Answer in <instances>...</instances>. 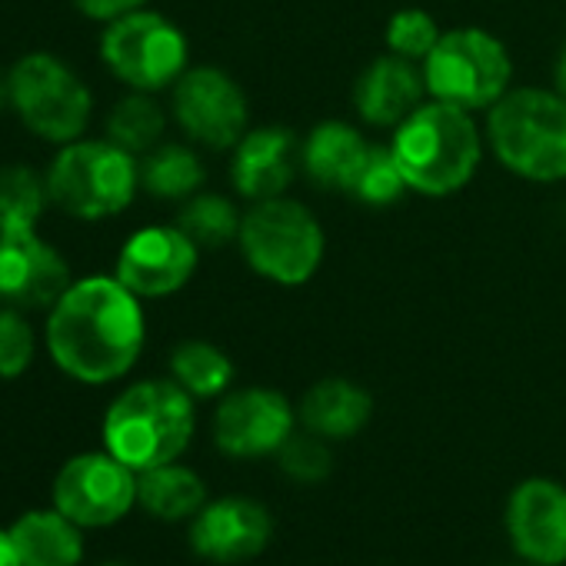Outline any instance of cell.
<instances>
[{
  "label": "cell",
  "mask_w": 566,
  "mask_h": 566,
  "mask_svg": "<svg viewBox=\"0 0 566 566\" xmlns=\"http://www.w3.org/2000/svg\"><path fill=\"white\" fill-rule=\"evenodd\" d=\"M147 344L144 301L117 273H91L51 304L44 347L54 367L84 384L107 387L124 380Z\"/></svg>",
  "instance_id": "1"
},
{
  "label": "cell",
  "mask_w": 566,
  "mask_h": 566,
  "mask_svg": "<svg viewBox=\"0 0 566 566\" xmlns=\"http://www.w3.org/2000/svg\"><path fill=\"white\" fill-rule=\"evenodd\" d=\"M390 150L410 193L453 197L476 177L483 134L470 111L430 97L394 127Z\"/></svg>",
  "instance_id": "2"
},
{
  "label": "cell",
  "mask_w": 566,
  "mask_h": 566,
  "mask_svg": "<svg viewBox=\"0 0 566 566\" xmlns=\"http://www.w3.org/2000/svg\"><path fill=\"white\" fill-rule=\"evenodd\" d=\"M197 430L193 397L174 377H147L124 387L101 423L104 450L130 470H150L184 457Z\"/></svg>",
  "instance_id": "3"
},
{
  "label": "cell",
  "mask_w": 566,
  "mask_h": 566,
  "mask_svg": "<svg viewBox=\"0 0 566 566\" xmlns=\"http://www.w3.org/2000/svg\"><path fill=\"white\" fill-rule=\"evenodd\" d=\"M486 144L523 180H566V97L543 87H510L486 111Z\"/></svg>",
  "instance_id": "4"
},
{
  "label": "cell",
  "mask_w": 566,
  "mask_h": 566,
  "mask_svg": "<svg viewBox=\"0 0 566 566\" xmlns=\"http://www.w3.org/2000/svg\"><path fill=\"white\" fill-rule=\"evenodd\" d=\"M44 180L51 207L74 220L97 223L134 203L140 190V160L111 137H81L57 147Z\"/></svg>",
  "instance_id": "5"
},
{
  "label": "cell",
  "mask_w": 566,
  "mask_h": 566,
  "mask_svg": "<svg viewBox=\"0 0 566 566\" xmlns=\"http://www.w3.org/2000/svg\"><path fill=\"white\" fill-rule=\"evenodd\" d=\"M237 247L256 276L280 287H301L324 263L327 233L307 203L283 193L250 203L240 220Z\"/></svg>",
  "instance_id": "6"
},
{
  "label": "cell",
  "mask_w": 566,
  "mask_h": 566,
  "mask_svg": "<svg viewBox=\"0 0 566 566\" xmlns=\"http://www.w3.org/2000/svg\"><path fill=\"white\" fill-rule=\"evenodd\" d=\"M11 111L44 144L64 147L87 137L94 120V94L87 81L57 54L31 51L8 71Z\"/></svg>",
  "instance_id": "7"
},
{
  "label": "cell",
  "mask_w": 566,
  "mask_h": 566,
  "mask_svg": "<svg viewBox=\"0 0 566 566\" xmlns=\"http://www.w3.org/2000/svg\"><path fill=\"white\" fill-rule=\"evenodd\" d=\"M420 71L433 101L463 107L470 114L490 111L513 81L510 51L483 28L443 31Z\"/></svg>",
  "instance_id": "8"
},
{
  "label": "cell",
  "mask_w": 566,
  "mask_h": 566,
  "mask_svg": "<svg viewBox=\"0 0 566 566\" xmlns=\"http://www.w3.org/2000/svg\"><path fill=\"white\" fill-rule=\"evenodd\" d=\"M101 61L127 87L140 94L170 91L190 67V44L184 31L157 11H130L101 31Z\"/></svg>",
  "instance_id": "9"
},
{
  "label": "cell",
  "mask_w": 566,
  "mask_h": 566,
  "mask_svg": "<svg viewBox=\"0 0 566 566\" xmlns=\"http://www.w3.org/2000/svg\"><path fill=\"white\" fill-rule=\"evenodd\" d=\"M170 114L180 134L207 150H233L250 130V104L220 67H187L170 87Z\"/></svg>",
  "instance_id": "10"
},
{
  "label": "cell",
  "mask_w": 566,
  "mask_h": 566,
  "mask_svg": "<svg viewBox=\"0 0 566 566\" xmlns=\"http://www.w3.org/2000/svg\"><path fill=\"white\" fill-rule=\"evenodd\" d=\"M54 506L84 530L120 523L137 506V470L111 450H87L71 457L54 476Z\"/></svg>",
  "instance_id": "11"
},
{
  "label": "cell",
  "mask_w": 566,
  "mask_h": 566,
  "mask_svg": "<svg viewBox=\"0 0 566 566\" xmlns=\"http://www.w3.org/2000/svg\"><path fill=\"white\" fill-rule=\"evenodd\" d=\"M200 247L177 223H150L134 230L117 250L114 273L147 304L180 294L197 273Z\"/></svg>",
  "instance_id": "12"
},
{
  "label": "cell",
  "mask_w": 566,
  "mask_h": 566,
  "mask_svg": "<svg viewBox=\"0 0 566 566\" xmlns=\"http://www.w3.org/2000/svg\"><path fill=\"white\" fill-rule=\"evenodd\" d=\"M297 420L294 403L280 390L243 387L220 397L213 413V443L233 460H260L297 433Z\"/></svg>",
  "instance_id": "13"
},
{
  "label": "cell",
  "mask_w": 566,
  "mask_h": 566,
  "mask_svg": "<svg viewBox=\"0 0 566 566\" xmlns=\"http://www.w3.org/2000/svg\"><path fill=\"white\" fill-rule=\"evenodd\" d=\"M67 256L34 230H0V304L18 311H51L71 287Z\"/></svg>",
  "instance_id": "14"
},
{
  "label": "cell",
  "mask_w": 566,
  "mask_h": 566,
  "mask_svg": "<svg viewBox=\"0 0 566 566\" xmlns=\"http://www.w3.org/2000/svg\"><path fill=\"white\" fill-rule=\"evenodd\" d=\"M506 536L530 566L566 563V486L546 476L523 480L506 503Z\"/></svg>",
  "instance_id": "15"
},
{
  "label": "cell",
  "mask_w": 566,
  "mask_h": 566,
  "mask_svg": "<svg viewBox=\"0 0 566 566\" xmlns=\"http://www.w3.org/2000/svg\"><path fill=\"white\" fill-rule=\"evenodd\" d=\"M273 536V516L250 496L207 500L190 520V549L210 563H243L266 549Z\"/></svg>",
  "instance_id": "16"
},
{
  "label": "cell",
  "mask_w": 566,
  "mask_h": 566,
  "mask_svg": "<svg viewBox=\"0 0 566 566\" xmlns=\"http://www.w3.org/2000/svg\"><path fill=\"white\" fill-rule=\"evenodd\" d=\"M301 170V140L287 127H253L230 150V184L250 203L283 197Z\"/></svg>",
  "instance_id": "17"
},
{
  "label": "cell",
  "mask_w": 566,
  "mask_h": 566,
  "mask_svg": "<svg viewBox=\"0 0 566 566\" xmlns=\"http://www.w3.org/2000/svg\"><path fill=\"white\" fill-rule=\"evenodd\" d=\"M430 94H427L420 64L397 57L390 51L384 57H374L354 84V111L370 127H390L394 130Z\"/></svg>",
  "instance_id": "18"
},
{
  "label": "cell",
  "mask_w": 566,
  "mask_h": 566,
  "mask_svg": "<svg viewBox=\"0 0 566 566\" xmlns=\"http://www.w3.org/2000/svg\"><path fill=\"white\" fill-rule=\"evenodd\" d=\"M370 147L374 144L357 127L344 120H324L301 140V170L321 190L350 193Z\"/></svg>",
  "instance_id": "19"
},
{
  "label": "cell",
  "mask_w": 566,
  "mask_h": 566,
  "mask_svg": "<svg viewBox=\"0 0 566 566\" xmlns=\"http://www.w3.org/2000/svg\"><path fill=\"white\" fill-rule=\"evenodd\" d=\"M297 417H301L304 430H311L324 440H347V437H357L370 423L374 397L354 380L324 377L304 394Z\"/></svg>",
  "instance_id": "20"
},
{
  "label": "cell",
  "mask_w": 566,
  "mask_h": 566,
  "mask_svg": "<svg viewBox=\"0 0 566 566\" xmlns=\"http://www.w3.org/2000/svg\"><path fill=\"white\" fill-rule=\"evenodd\" d=\"M8 533L21 566H81L84 559V526H77L57 506L21 513Z\"/></svg>",
  "instance_id": "21"
},
{
  "label": "cell",
  "mask_w": 566,
  "mask_h": 566,
  "mask_svg": "<svg viewBox=\"0 0 566 566\" xmlns=\"http://www.w3.org/2000/svg\"><path fill=\"white\" fill-rule=\"evenodd\" d=\"M203 503H207V483L180 460L137 473V506H144L157 520L167 523L193 520Z\"/></svg>",
  "instance_id": "22"
},
{
  "label": "cell",
  "mask_w": 566,
  "mask_h": 566,
  "mask_svg": "<svg viewBox=\"0 0 566 566\" xmlns=\"http://www.w3.org/2000/svg\"><path fill=\"white\" fill-rule=\"evenodd\" d=\"M137 160H140V190H147L154 200L184 203L207 180L203 160L190 144L164 140Z\"/></svg>",
  "instance_id": "23"
},
{
  "label": "cell",
  "mask_w": 566,
  "mask_h": 566,
  "mask_svg": "<svg viewBox=\"0 0 566 566\" xmlns=\"http://www.w3.org/2000/svg\"><path fill=\"white\" fill-rule=\"evenodd\" d=\"M170 377L193 397H223L233 384V360L210 340H184L170 350Z\"/></svg>",
  "instance_id": "24"
},
{
  "label": "cell",
  "mask_w": 566,
  "mask_h": 566,
  "mask_svg": "<svg viewBox=\"0 0 566 566\" xmlns=\"http://www.w3.org/2000/svg\"><path fill=\"white\" fill-rule=\"evenodd\" d=\"M51 207L48 180L31 164L0 167V230H34Z\"/></svg>",
  "instance_id": "25"
},
{
  "label": "cell",
  "mask_w": 566,
  "mask_h": 566,
  "mask_svg": "<svg viewBox=\"0 0 566 566\" xmlns=\"http://www.w3.org/2000/svg\"><path fill=\"white\" fill-rule=\"evenodd\" d=\"M164 134H167V111L157 104L154 94L130 91L107 114V137L117 147L130 150L134 157H144L147 150L164 144Z\"/></svg>",
  "instance_id": "26"
},
{
  "label": "cell",
  "mask_w": 566,
  "mask_h": 566,
  "mask_svg": "<svg viewBox=\"0 0 566 566\" xmlns=\"http://www.w3.org/2000/svg\"><path fill=\"white\" fill-rule=\"evenodd\" d=\"M240 220H243V213L233 207L230 197L210 193V190H197L190 200L180 203L174 223H177L200 250H220V247H227V243L237 240Z\"/></svg>",
  "instance_id": "27"
},
{
  "label": "cell",
  "mask_w": 566,
  "mask_h": 566,
  "mask_svg": "<svg viewBox=\"0 0 566 566\" xmlns=\"http://www.w3.org/2000/svg\"><path fill=\"white\" fill-rule=\"evenodd\" d=\"M38 357V331L28 311L0 304V380H18L31 370Z\"/></svg>",
  "instance_id": "28"
},
{
  "label": "cell",
  "mask_w": 566,
  "mask_h": 566,
  "mask_svg": "<svg viewBox=\"0 0 566 566\" xmlns=\"http://www.w3.org/2000/svg\"><path fill=\"white\" fill-rule=\"evenodd\" d=\"M357 200L370 203V207H387L394 200H400L407 193V180L394 160V150L390 144H374L364 167H360V177L350 190Z\"/></svg>",
  "instance_id": "29"
},
{
  "label": "cell",
  "mask_w": 566,
  "mask_h": 566,
  "mask_svg": "<svg viewBox=\"0 0 566 566\" xmlns=\"http://www.w3.org/2000/svg\"><path fill=\"white\" fill-rule=\"evenodd\" d=\"M440 34H443V31L437 28V21H433L427 11H420V8H403V11H397V14L390 18V24H387V51L397 54V57H407V61H413V64H423L427 54L437 48Z\"/></svg>",
  "instance_id": "30"
},
{
  "label": "cell",
  "mask_w": 566,
  "mask_h": 566,
  "mask_svg": "<svg viewBox=\"0 0 566 566\" xmlns=\"http://www.w3.org/2000/svg\"><path fill=\"white\" fill-rule=\"evenodd\" d=\"M276 460H280V470L287 473L291 480H297V483H321L334 467L327 440L311 433V430L294 433L287 443L276 450Z\"/></svg>",
  "instance_id": "31"
},
{
  "label": "cell",
  "mask_w": 566,
  "mask_h": 566,
  "mask_svg": "<svg viewBox=\"0 0 566 566\" xmlns=\"http://www.w3.org/2000/svg\"><path fill=\"white\" fill-rule=\"evenodd\" d=\"M74 8H77L87 21L111 24V21L130 14V11L147 8V0H74Z\"/></svg>",
  "instance_id": "32"
},
{
  "label": "cell",
  "mask_w": 566,
  "mask_h": 566,
  "mask_svg": "<svg viewBox=\"0 0 566 566\" xmlns=\"http://www.w3.org/2000/svg\"><path fill=\"white\" fill-rule=\"evenodd\" d=\"M0 566H21V556L14 549V539L8 530H0Z\"/></svg>",
  "instance_id": "33"
},
{
  "label": "cell",
  "mask_w": 566,
  "mask_h": 566,
  "mask_svg": "<svg viewBox=\"0 0 566 566\" xmlns=\"http://www.w3.org/2000/svg\"><path fill=\"white\" fill-rule=\"evenodd\" d=\"M553 81H556V91L566 97V44H563V51H559V57H556V67H553Z\"/></svg>",
  "instance_id": "34"
},
{
  "label": "cell",
  "mask_w": 566,
  "mask_h": 566,
  "mask_svg": "<svg viewBox=\"0 0 566 566\" xmlns=\"http://www.w3.org/2000/svg\"><path fill=\"white\" fill-rule=\"evenodd\" d=\"M11 111V81H8V71H0V114Z\"/></svg>",
  "instance_id": "35"
},
{
  "label": "cell",
  "mask_w": 566,
  "mask_h": 566,
  "mask_svg": "<svg viewBox=\"0 0 566 566\" xmlns=\"http://www.w3.org/2000/svg\"><path fill=\"white\" fill-rule=\"evenodd\" d=\"M101 566H127V563H101Z\"/></svg>",
  "instance_id": "36"
},
{
  "label": "cell",
  "mask_w": 566,
  "mask_h": 566,
  "mask_svg": "<svg viewBox=\"0 0 566 566\" xmlns=\"http://www.w3.org/2000/svg\"><path fill=\"white\" fill-rule=\"evenodd\" d=\"M506 566H510V563H506Z\"/></svg>",
  "instance_id": "37"
}]
</instances>
